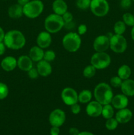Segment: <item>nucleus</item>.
Listing matches in <instances>:
<instances>
[{"instance_id":"obj_1","label":"nucleus","mask_w":134,"mask_h":135,"mask_svg":"<svg viewBox=\"0 0 134 135\" xmlns=\"http://www.w3.org/2000/svg\"><path fill=\"white\" fill-rule=\"evenodd\" d=\"M3 42L7 47L11 50H20L26 44V38L20 31L9 30L5 34Z\"/></svg>"},{"instance_id":"obj_2","label":"nucleus","mask_w":134,"mask_h":135,"mask_svg":"<svg viewBox=\"0 0 134 135\" xmlns=\"http://www.w3.org/2000/svg\"><path fill=\"white\" fill-rule=\"evenodd\" d=\"M93 95L96 101L102 105L110 104L114 96L111 87L105 83H101L96 86Z\"/></svg>"},{"instance_id":"obj_3","label":"nucleus","mask_w":134,"mask_h":135,"mask_svg":"<svg viewBox=\"0 0 134 135\" xmlns=\"http://www.w3.org/2000/svg\"><path fill=\"white\" fill-rule=\"evenodd\" d=\"M64 26V22L62 16L55 13L50 14L45 18L44 27L47 32L50 34H55L60 31Z\"/></svg>"},{"instance_id":"obj_4","label":"nucleus","mask_w":134,"mask_h":135,"mask_svg":"<svg viewBox=\"0 0 134 135\" xmlns=\"http://www.w3.org/2000/svg\"><path fill=\"white\" fill-rule=\"evenodd\" d=\"M62 43L66 51L74 53L80 49L81 44V40L78 33L71 32L63 37Z\"/></svg>"},{"instance_id":"obj_5","label":"nucleus","mask_w":134,"mask_h":135,"mask_svg":"<svg viewBox=\"0 0 134 135\" xmlns=\"http://www.w3.org/2000/svg\"><path fill=\"white\" fill-rule=\"evenodd\" d=\"M44 9L43 3L41 0H32L23 6V13L30 18H35L39 17Z\"/></svg>"},{"instance_id":"obj_6","label":"nucleus","mask_w":134,"mask_h":135,"mask_svg":"<svg viewBox=\"0 0 134 135\" xmlns=\"http://www.w3.org/2000/svg\"><path fill=\"white\" fill-rule=\"evenodd\" d=\"M111 63L110 56L106 52H96L91 58V65L96 69L101 70L106 69Z\"/></svg>"},{"instance_id":"obj_7","label":"nucleus","mask_w":134,"mask_h":135,"mask_svg":"<svg viewBox=\"0 0 134 135\" xmlns=\"http://www.w3.org/2000/svg\"><path fill=\"white\" fill-rule=\"evenodd\" d=\"M89 8L93 15L102 17L108 14L110 7L106 0H91Z\"/></svg>"},{"instance_id":"obj_8","label":"nucleus","mask_w":134,"mask_h":135,"mask_svg":"<svg viewBox=\"0 0 134 135\" xmlns=\"http://www.w3.org/2000/svg\"><path fill=\"white\" fill-rule=\"evenodd\" d=\"M126 39L122 35L114 34L110 37V48L117 54L123 53L127 49Z\"/></svg>"},{"instance_id":"obj_9","label":"nucleus","mask_w":134,"mask_h":135,"mask_svg":"<svg viewBox=\"0 0 134 135\" xmlns=\"http://www.w3.org/2000/svg\"><path fill=\"white\" fill-rule=\"evenodd\" d=\"M61 98L63 102L67 105L71 106L78 102V94L74 88L66 87L61 92Z\"/></svg>"},{"instance_id":"obj_10","label":"nucleus","mask_w":134,"mask_h":135,"mask_svg":"<svg viewBox=\"0 0 134 135\" xmlns=\"http://www.w3.org/2000/svg\"><path fill=\"white\" fill-rule=\"evenodd\" d=\"M66 120V114L62 109H55L51 112L49 117V121L52 127H60Z\"/></svg>"},{"instance_id":"obj_11","label":"nucleus","mask_w":134,"mask_h":135,"mask_svg":"<svg viewBox=\"0 0 134 135\" xmlns=\"http://www.w3.org/2000/svg\"><path fill=\"white\" fill-rule=\"evenodd\" d=\"M93 49L97 52H104L110 47V38L105 35H100L95 39Z\"/></svg>"},{"instance_id":"obj_12","label":"nucleus","mask_w":134,"mask_h":135,"mask_svg":"<svg viewBox=\"0 0 134 135\" xmlns=\"http://www.w3.org/2000/svg\"><path fill=\"white\" fill-rule=\"evenodd\" d=\"M102 105L97 101H93L88 103L85 108L86 113L92 117H99L101 115Z\"/></svg>"},{"instance_id":"obj_13","label":"nucleus","mask_w":134,"mask_h":135,"mask_svg":"<svg viewBox=\"0 0 134 135\" xmlns=\"http://www.w3.org/2000/svg\"><path fill=\"white\" fill-rule=\"evenodd\" d=\"M128 102L129 100L127 96L122 94H117L113 96L111 104L113 108L115 109H121L126 108L128 105Z\"/></svg>"},{"instance_id":"obj_14","label":"nucleus","mask_w":134,"mask_h":135,"mask_svg":"<svg viewBox=\"0 0 134 135\" xmlns=\"http://www.w3.org/2000/svg\"><path fill=\"white\" fill-rule=\"evenodd\" d=\"M37 44L41 48H47L51 45L52 42V38L49 32L47 31H43L38 34L36 39Z\"/></svg>"},{"instance_id":"obj_15","label":"nucleus","mask_w":134,"mask_h":135,"mask_svg":"<svg viewBox=\"0 0 134 135\" xmlns=\"http://www.w3.org/2000/svg\"><path fill=\"white\" fill-rule=\"evenodd\" d=\"M133 116V113L130 109L127 108L119 109L116 114V119L118 122V123H127L131 119Z\"/></svg>"},{"instance_id":"obj_16","label":"nucleus","mask_w":134,"mask_h":135,"mask_svg":"<svg viewBox=\"0 0 134 135\" xmlns=\"http://www.w3.org/2000/svg\"><path fill=\"white\" fill-rule=\"evenodd\" d=\"M37 70L38 73L42 76H48L52 73V67L49 62L42 59L38 62L37 64Z\"/></svg>"},{"instance_id":"obj_17","label":"nucleus","mask_w":134,"mask_h":135,"mask_svg":"<svg viewBox=\"0 0 134 135\" xmlns=\"http://www.w3.org/2000/svg\"><path fill=\"white\" fill-rule=\"evenodd\" d=\"M17 66L23 71H28L33 67V61L28 55H21L17 60Z\"/></svg>"},{"instance_id":"obj_18","label":"nucleus","mask_w":134,"mask_h":135,"mask_svg":"<svg viewBox=\"0 0 134 135\" xmlns=\"http://www.w3.org/2000/svg\"><path fill=\"white\" fill-rule=\"evenodd\" d=\"M17 60L13 56H7L1 62V67L4 71H12L17 67Z\"/></svg>"},{"instance_id":"obj_19","label":"nucleus","mask_w":134,"mask_h":135,"mask_svg":"<svg viewBox=\"0 0 134 135\" xmlns=\"http://www.w3.org/2000/svg\"><path fill=\"white\" fill-rule=\"evenodd\" d=\"M122 93L126 96H134V80L131 79H126L122 81L120 86Z\"/></svg>"},{"instance_id":"obj_20","label":"nucleus","mask_w":134,"mask_h":135,"mask_svg":"<svg viewBox=\"0 0 134 135\" xmlns=\"http://www.w3.org/2000/svg\"><path fill=\"white\" fill-rule=\"evenodd\" d=\"M54 13L62 16L68 11V5L64 0H55L52 4Z\"/></svg>"},{"instance_id":"obj_21","label":"nucleus","mask_w":134,"mask_h":135,"mask_svg":"<svg viewBox=\"0 0 134 135\" xmlns=\"http://www.w3.org/2000/svg\"><path fill=\"white\" fill-rule=\"evenodd\" d=\"M43 55L44 51L43 49L38 46H34L30 50L28 56L34 62H39V61L43 59Z\"/></svg>"},{"instance_id":"obj_22","label":"nucleus","mask_w":134,"mask_h":135,"mask_svg":"<svg viewBox=\"0 0 134 135\" xmlns=\"http://www.w3.org/2000/svg\"><path fill=\"white\" fill-rule=\"evenodd\" d=\"M8 15L12 18H18L24 15L23 7L18 3L11 5L8 9Z\"/></svg>"},{"instance_id":"obj_23","label":"nucleus","mask_w":134,"mask_h":135,"mask_svg":"<svg viewBox=\"0 0 134 135\" xmlns=\"http://www.w3.org/2000/svg\"><path fill=\"white\" fill-rule=\"evenodd\" d=\"M131 74V70L127 65H123L118 70V76L122 80H126L130 78Z\"/></svg>"},{"instance_id":"obj_24","label":"nucleus","mask_w":134,"mask_h":135,"mask_svg":"<svg viewBox=\"0 0 134 135\" xmlns=\"http://www.w3.org/2000/svg\"><path fill=\"white\" fill-rule=\"evenodd\" d=\"M92 98V93L90 90H84L78 94V102L81 104H87L91 101Z\"/></svg>"},{"instance_id":"obj_25","label":"nucleus","mask_w":134,"mask_h":135,"mask_svg":"<svg viewBox=\"0 0 134 135\" xmlns=\"http://www.w3.org/2000/svg\"><path fill=\"white\" fill-rule=\"evenodd\" d=\"M114 108L112 105L109 104H106V105H102V113L101 115L105 119H109L112 118L114 115Z\"/></svg>"},{"instance_id":"obj_26","label":"nucleus","mask_w":134,"mask_h":135,"mask_svg":"<svg viewBox=\"0 0 134 135\" xmlns=\"http://www.w3.org/2000/svg\"><path fill=\"white\" fill-rule=\"evenodd\" d=\"M126 24L123 22V21H118L114 24V31L115 34L122 35L125 32V31H126Z\"/></svg>"},{"instance_id":"obj_27","label":"nucleus","mask_w":134,"mask_h":135,"mask_svg":"<svg viewBox=\"0 0 134 135\" xmlns=\"http://www.w3.org/2000/svg\"><path fill=\"white\" fill-rule=\"evenodd\" d=\"M96 70L97 69H95V67H93L92 65H87L84 68V71H83V75L85 77L90 79L95 75Z\"/></svg>"},{"instance_id":"obj_28","label":"nucleus","mask_w":134,"mask_h":135,"mask_svg":"<svg viewBox=\"0 0 134 135\" xmlns=\"http://www.w3.org/2000/svg\"><path fill=\"white\" fill-rule=\"evenodd\" d=\"M123 22L129 26H134V15L130 13H126L122 16Z\"/></svg>"},{"instance_id":"obj_29","label":"nucleus","mask_w":134,"mask_h":135,"mask_svg":"<svg viewBox=\"0 0 134 135\" xmlns=\"http://www.w3.org/2000/svg\"><path fill=\"white\" fill-rule=\"evenodd\" d=\"M118 122L117 121V120L116 119V118H110L109 119H107L106 121V128L109 131H113L114 129H116L118 127Z\"/></svg>"},{"instance_id":"obj_30","label":"nucleus","mask_w":134,"mask_h":135,"mask_svg":"<svg viewBox=\"0 0 134 135\" xmlns=\"http://www.w3.org/2000/svg\"><path fill=\"white\" fill-rule=\"evenodd\" d=\"M9 94V88L5 83H0V100L6 98Z\"/></svg>"},{"instance_id":"obj_31","label":"nucleus","mask_w":134,"mask_h":135,"mask_svg":"<svg viewBox=\"0 0 134 135\" xmlns=\"http://www.w3.org/2000/svg\"><path fill=\"white\" fill-rule=\"evenodd\" d=\"M91 1V0H77L76 1V6L79 9L85 10L90 7Z\"/></svg>"},{"instance_id":"obj_32","label":"nucleus","mask_w":134,"mask_h":135,"mask_svg":"<svg viewBox=\"0 0 134 135\" xmlns=\"http://www.w3.org/2000/svg\"><path fill=\"white\" fill-rule=\"evenodd\" d=\"M56 57V54L55 51L53 50H47L44 51V55H43V59L48 62H51L54 60Z\"/></svg>"},{"instance_id":"obj_33","label":"nucleus","mask_w":134,"mask_h":135,"mask_svg":"<svg viewBox=\"0 0 134 135\" xmlns=\"http://www.w3.org/2000/svg\"><path fill=\"white\" fill-rule=\"evenodd\" d=\"M110 84L113 87H114V88H118V87H120L121 85H122V80L118 76H113L110 79Z\"/></svg>"},{"instance_id":"obj_34","label":"nucleus","mask_w":134,"mask_h":135,"mask_svg":"<svg viewBox=\"0 0 134 135\" xmlns=\"http://www.w3.org/2000/svg\"><path fill=\"white\" fill-rule=\"evenodd\" d=\"M62 17H63V21L64 22V25L72 22V20H73V15L70 12L68 11H66L65 13H64L62 15Z\"/></svg>"},{"instance_id":"obj_35","label":"nucleus","mask_w":134,"mask_h":135,"mask_svg":"<svg viewBox=\"0 0 134 135\" xmlns=\"http://www.w3.org/2000/svg\"><path fill=\"white\" fill-rule=\"evenodd\" d=\"M28 76L29 78H30L31 79H38V76H39V73H38V71L37 70V69L32 68L31 69L29 70L28 71Z\"/></svg>"},{"instance_id":"obj_36","label":"nucleus","mask_w":134,"mask_h":135,"mask_svg":"<svg viewBox=\"0 0 134 135\" xmlns=\"http://www.w3.org/2000/svg\"><path fill=\"white\" fill-rule=\"evenodd\" d=\"M87 30V27L84 24H81L78 28V34L80 36L84 35L86 33Z\"/></svg>"},{"instance_id":"obj_37","label":"nucleus","mask_w":134,"mask_h":135,"mask_svg":"<svg viewBox=\"0 0 134 135\" xmlns=\"http://www.w3.org/2000/svg\"><path fill=\"white\" fill-rule=\"evenodd\" d=\"M71 112H72V113L76 115L78 114L81 111V107L79 105L78 103H76V104H73V105H71Z\"/></svg>"},{"instance_id":"obj_38","label":"nucleus","mask_w":134,"mask_h":135,"mask_svg":"<svg viewBox=\"0 0 134 135\" xmlns=\"http://www.w3.org/2000/svg\"><path fill=\"white\" fill-rule=\"evenodd\" d=\"M131 5V0H121L120 6L124 9H129Z\"/></svg>"},{"instance_id":"obj_39","label":"nucleus","mask_w":134,"mask_h":135,"mask_svg":"<svg viewBox=\"0 0 134 135\" xmlns=\"http://www.w3.org/2000/svg\"><path fill=\"white\" fill-rule=\"evenodd\" d=\"M60 133V129L57 127H52L50 130V134L51 135H59Z\"/></svg>"},{"instance_id":"obj_40","label":"nucleus","mask_w":134,"mask_h":135,"mask_svg":"<svg viewBox=\"0 0 134 135\" xmlns=\"http://www.w3.org/2000/svg\"><path fill=\"white\" fill-rule=\"evenodd\" d=\"M5 50H6V46L4 42H0V55H3L5 52Z\"/></svg>"},{"instance_id":"obj_41","label":"nucleus","mask_w":134,"mask_h":135,"mask_svg":"<svg viewBox=\"0 0 134 135\" xmlns=\"http://www.w3.org/2000/svg\"><path fill=\"white\" fill-rule=\"evenodd\" d=\"M69 133L70 135H78L80 133L79 130L75 127H72L70 129Z\"/></svg>"},{"instance_id":"obj_42","label":"nucleus","mask_w":134,"mask_h":135,"mask_svg":"<svg viewBox=\"0 0 134 135\" xmlns=\"http://www.w3.org/2000/svg\"><path fill=\"white\" fill-rule=\"evenodd\" d=\"M5 35V32H4L3 29L1 27H0V42H3Z\"/></svg>"},{"instance_id":"obj_43","label":"nucleus","mask_w":134,"mask_h":135,"mask_svg":"<svg viewBox=\"0 0 134 135\" xmlns=\"http://www.w3.org/2000/svg\"><path fill=\"white\" fill-rule=\"evenodd\" d=\"M30 1V0H17V3L23 7L26 4H27Z\"/></svg>"},{"instance_id":"obj_44","label":"nucleus","mask_w":134,"mask_h":135,"mask_svg":"<svg viewBox=\"0 0 134 135\" xmlns=\"http://www.w3.org/2000/svg\"><path fill=\"white\" fill-rule=\"evenodd\" d=\"M78 135H94V134L91 133H89V132L84 131V132H81V133H80Z\"/></svg>"},{"instance_id":"obj_45","label":"nucleus","mask_w":134,"mask_h":135,"mask_svg":"<svg viewBox=\"0 0 134 135\" xmlns=\"http://www.w3.org/2000/svg\"><path fill=\"white\" fill-rule=\"evenodd\" d=\"M131 38H132L133 40L134 41V26H133L132 29H131Z\"/></svg>"},{"instance_id":"obj_46","label":"nucleus","mask_w":134,"mask_h":135,"mask_svg":"<svg viewBox=\"0 0 134 135\" xmlns=\"http://www.w3.org/2000/svg\"><path fill=\"white\" fill-rule=\"evenodd\" d=\"M133 1H134V0H133Z\"/></svg>"},{"instance_id":"obj_47","label":"nucleus","mask_w":134,"mask_h":135,"mask_svg":"<svg viewBox=\"0 0 134 135\" xmlns=\"http://www.w3.org/2000/svg\"></svg>"}]
</instances>
